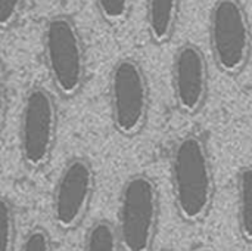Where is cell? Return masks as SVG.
<instances>
[{
  "label": "cell",
  "mask_w": 252,
  "mask_h": 251,
  "mask_svg": "<svg viewBox=\"0 0 252 251\" xmlns=\"http://www.w3.org/2000/svg\"><path fill=\"white\" fill-rule=\"evenodd\" d=\"M94 192V170L84 157L71 158L61 170L52 197V217L62 231L75 229L86 217Z\"/></svg>",
  "instance_id": "obj_7"
},
{
  "label": "cell",
  "mask_w": 252,
  "mask_h": 251,
  "mask_svg": "<svg viewBox=\"0 0 252 251\" xmlns=\"http://www.w3.org/2000/svg\"><path fill=\"white\" fill-rule=\"evenodd\" d=\"M117 228L108 220H97L84 237L83 251H121Z\"/></svg>",
  "instance_id": "obj_11"
},
{
  "label": "cell",
  "mask_w": 252,
  "mask_h": 251,
  "mask_svg": "<svg viewBox=\"0 0 252 251\" xmlns=\"http://www.w3.org/2000/svg\"><path fill=\"white\" fill-rule=\"evenodd\" d=\"M15 212L12 204L0 197V251H13L15 247Z\"/></svg>",
  "instance_id": "obj_12"
},
{
  "label": "cell",
  "mask_w": 252,
  "mask_h": 251,
  "mask_svg": "<svg viewBox=\"0 0 252 251\" xmlns=\"http://www.w3.org/2000/svg\"><path fill=\"white\" fill-rule=\"evenodd\" d=\"M99 15L109 24H120L128 15L131 0H94Z\"/></svg>",
  "instance_id": "obj_13"
},
{
  "label": "cell",
  "mask_w": 252,
  "mask_h": 251,
  "mask_svg": "<svg viewBox=\"0 0 252 251\" xmlns=\"http://www.w3.org/2000/svg\"><path fill=\"white\" fill-rule=\"evenodd\" d=\"M43 52L56 90L66 98L77 95L86 78V52L78 27L71 16L55 15L46 22Z\"/></svg>",
  "instance_id": "obj_3"
},
{
  "label": "cell",
  "mask_w": 252,
  "mask_h": 251,
  "mask_svg": "<svg viewBox=\"0 0 252 251\" xmlns=\"http://www.w3.org/2000/svg\"><path fill=\"white\" fill-rule=\"evenodd\" d=\"M58 133V108L52 93L31 87L24 98L19 118V152L30 169H41L50 160Z\"/></svg>",
  "instance_id": "obj_6"
},
{
  "label": "cell",
  "mask_w": 252,
  "mask_h": 251,
  "mask_svg": "<svg viewBox=\"0 0 252 251\" xmlns=\"http://www.w3.org/2000/svg\"><path fill=\"white\" fill-rule=\"evenodd\" d=\"M210 43L217 67L239 74L251 56V25L241 0H216L210 13Z\"/></svg>",
  "instance_id": "obj_4"
},
{
  "label": "cell",
  "mask_w": 252,
  "mask_h": 251,
  "mask_svg": "<svg viewBox=\"0 0 252 251\" xmlns=\"http://www.w3.org/2000/svg\"><path fill=\"white\" fill-rule=\"evenodd\" d=\"M159 219V197L152 178L143 173L130 176L120 194L118 225L123 251H151Z\"/></svg>",
  "instance_id": "obj_2"
},
{
  "label": "cell",
  "mask_w": 252,
  "mask_h": 251,
  "mask_svg": "<svg viewBox=\"0 0 252 251\" xmlns=\"http://www.w3.org/2000/svg\"><path fill=\"white\" fill-rule=\"evenodd\" d=\"M19 251H53L50 235L43 228H32L25 235Z\"/></svg>",
  "instance_id": "obj_14"
},
{
  "label": "cell",
  "mask_w": 252,
  "mask_h": 251,
  "mask_svg": "<svg viewBox=\"0 0 252 251\" xmlns=\"http://www.w3.org/2000/svg\"><path fill=\"white\" fill-rule=\"evenodd\" d=\"M24 7V0H0V30L12 27Z\"/></svg>",
  "instance_id": "obj_15"
},
{
  "label": "cell",
  "mask_w": 252,
  "mask_h": 251,
  "mask_svg": "<svg viewBox=\"0 0 252 251\" xmlns=\"http://www.w3.org/2000/svg\"><path fill=\"white\" fill-rule=\"evenodd\" d=\"M180 0H146V28L154 43L162 44L174 33Z\"/></svg>",
  "instance_id": "obj_9"
},
{
  "label": "cell",
  "mask_w": 252,
  "mask_h": 251,
  "mask_svg": "<svg viewBox=\"0 0 252 251\" xmlns=\"http://www.w3.org/2000/svg\"><path fill=\"white\" fill-rule=\"evenodd\" d=\"M171 186L176 210L186 223L202 222L214 200V173L208 146L199 135L180 138L171 154Z\"/></svg>",
  "instance_id": "obj_1"
},
{
  "label": "cell",
  "mask_w": 252,
  "mask_h": 251,
  "mask_svg": "<svg viewBox=\"0 0 252 251\" xmlns=\"http://www.w3.org/2000/svg\"><path fill=\"white\" fill-rule=\"evenodd\" d=\"M6 111H7V81H6L4 65L0 58V130L6 118Z\"/></svg>",
  "instance_id": "obj_16"
},
{
  "label": "cell",
  "mask_w": 252,
  "mask_h": 251,
  "mask_svg": "<svg viewBox=\"0 0 252 251\" xmlns=\"http://www.w3.org/2000/svg\"><path fill=\"white\" fill-rule=\"evenodd\" d=\"M109 109L115 130L123 136L142 132L149 114V86L140 64L121 58L109 75Z\"/></svg>",
  "instance_id": "obj_5"
},
{
  "label": "cell",
  "mask_w": 252,
  "mask_h": 251,
  "mask_svg": "<svg viewBox=\"0 0 252 251\" xmlns=\"http://www.w3.org/2000/svg\"><path fill=\"white\" fill-rule=\"evenodd\" d=\"M236 207L239 234L252 244V166H245L238 172Z\"/></svg>",
  "instance_id": "obj_10"
},
{
  "label": "cell",
  "mask_w": 252,
  "mask_h": 251,
  "mask_svg": "<svg viewBox=\"0 0 252 251\" xmlns=\"http://www.w3.org/2000/svg\"><path fill=\"white\" fill-rule=\"evenodd\" d=\"M173 90L177 107L196 114L208 95V64L204 52L193 43L182 44L173 61Z\"/></svg>",
  "instance_id": "obj_8"
}]
</instances>
